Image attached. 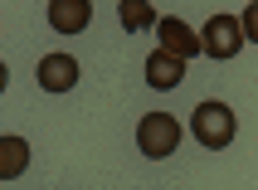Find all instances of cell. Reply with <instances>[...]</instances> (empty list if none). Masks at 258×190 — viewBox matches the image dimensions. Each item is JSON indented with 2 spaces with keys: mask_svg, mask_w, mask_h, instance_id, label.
Segmentation results:
<instances>
[{
  "mask_svg": "<svg viewBox=\"0 0 258 190\" xmlns=\"http://www.w3.org/2000/svg\"><path fill=\"white\" fill-rule=\"evenodd\" d=\"M34 78H39L44 93H69V88L78 83V58L73 54H44L39 69H34Z\"/></svg>",
  "mask_w": 258,
  "mask_h": 190,
  "instance_id": "obj_5",
  "label": "cell"
},
{
  "mask_svg": "<svg viewBox=\"0 0 258 190\" xmlns=\"http://www.w3.org/2000/svg\"><path fill=\"white\" fill-rule=\"evenodd\" d=\"M25 161H29V142L25 137H5L0 142V180H15L25 171Z\"/></svg>",
  "mask_w": 258,
  "mask_h": 190,
  "instance_id": "obj_9",
  "label": "cell"
},
{
  "mask_svg": "<svg viewBox=\"0 0 258 190\" xmlns=\"http://www.w3.org/2000/svg\"><path fill=\"white\" fill-rule=\"evenodd\" d=\"M190 132H195V142H200V146L224 151V146L234 142L239 122H234V112L224 107V102H200V107H195V117H190Z\"/></svg>",
  "mask_w": 258,
  "mask_h": 190,
  "instance_id": "obj_1",
  "label": "cell"
},
{
  "mask_svg": "<svg viewBox=\"0 0 258 190\" xmlns=\"http://www.w3.org/2000/svg\"><path fill=\"white\" fill-rule=\"evenodd\" d=\"M117 20L127 34H142V29H156L161 15L151 10V0H117Z\"/></svg>",
  "mask_w": 258,
  "mask_h": 190,
  "instance_id": "obj_8",
  "label": "cell"
},
{
  "mask_svg": "<svg viewBox=\"0 0 258 190\" xmlns=\"http://www.w3.org/2000/svg\"><path fill=\"white\" fill-rule=\"evenodd\" d=\"M137 146H142V156L151 161H166L175 156V146H180V122L171 112H146L137 122Z\"/></svg>",
  "mask_w": 258,
  "mask_h": 190,
  "instance_id": "obj_2",
  "label": "cell"
},
{
  "mask_svg": "<svg viewBox=\"0 0 258 190\" xmlns=\"http://www.w3.org/2000/svg\"><path fill=\"white\" fill-rule=\"evenodd\" d=\"M239 20H244V34H248V39L258 44V0H248V10L239 15Z\"/></svg>",
  "mask_w": 258,
  "mask_h": 190,
  "instance_id": "obj_10",
  "label": "cell"
},
{
  "mask_svg": "<svg viewBox=\"0 0 258 190\" xmlns=\"http://www.w3.org/2000/svg\"><path fill=\"white\" fill-rule=\"evenodd\" d=\"M200 44H205V54L219 58V64H224V58H234V54L248 44L244 20H239V15H215V20L200 29Z\"/></svg>",
  "mask_w": 258,
  "mask_h": 190,
  "instance_id": "obj_3",
  "label": "cell"
},
{
  "mask_svg": "<svg viewBox=\"0 0 258 190\" xmlns=\"http://www.w3.org/2000/svg\"><path fill=\"white\" fill-rule=\"evenodd\" d=\"M156 39H161V49H171V54H180V58L205 54L200 34H195L185 20H175V15H161V20H156Z\"/></svg>",
  "mask_w": 258,
  "mask_h": 190,
  "instance_id": "obj_4",
  "label": "cell"
},
{
  "mask_svg": "<svg viewBox=\"0 0 258 190\" xmlns=\"http://www.w3.org/2000/svg\"><path fill=\"white\" fill-rule=\"evenodd\" d=\"M93 20V0H49V25L58 34H78Z\"/></svg>",
  "mask_w": 258,
  "mask_h": 190,
  "instance_id": "obj_7",
  "label": "cell"
},
{
  "mask_svg": "<svg viewBox=\"0 0 258 190\" xmlns=\"http://www.w3.org/2000/svg\"><path fill=\"white\" fill-rule=\"evenodd\" d=\"M180 78H185V58H180V54H171V49L146 54V83H151V88L166 93V88H175Z\"/></svg>",
  "mask_w": 258,
  "mask_h": 190,
  "instance_id": "obj_6",
  "label": "cell"
}]
</instances>
